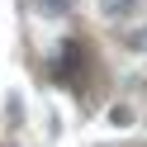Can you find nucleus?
Instances as JSON below:
<instances>
[{
	"mask_svg": "<svg viewBox=\"0 0 147 147\" xmlns=\"http://www.w3.org/2000/svg\"><path fill=\"white\" fill-rule=\"evenodd\" d=\"M100 10H105L109 19H128V14L138 10V0H100Z\"/></svg>",
	"mask_w": 147,
	"mask_h": 147,
	"instance_id": "f257e3e1",
	"label": "nucleus"
},
{
	"mask_svg": "<svg viewBox=\"0 0 147 147\" xmlns=\"http://www.w3.org/2000/svg\"><path fill=\"white\" fill-rule=\"evenodd\" d=\"M128 48H138V52H147V24H142V29H133V33H128Z\"/></svg>",
	"mask_w": 147,
	"mask_h": 147,
	"instance_id": "f03ea898",
	"label": "nucleus"
}]
</instances>
